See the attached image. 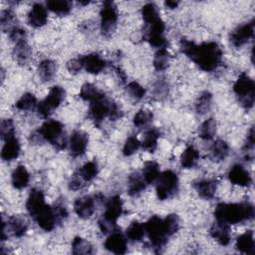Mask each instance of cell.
Here are the masks:
<instances>
[{"label":"cell","mask_w":255,"mask_h":255,"mask_svg":"<svg viewBox=\"0 0 255 255\" xmlns=\"http://www.w3.org/2000/svg\"><path fill=\"white\" fill-rule=\"evenodd\" d=\"M179 47L180 51L204 72H213L221 64L223 53L216 42L209 41L196 45L195 43L182 38Z\"/></svg>","instance_id":"obj_1"},{"label":"cell","mask_w":255,"mask_h":255,"mask_svg":"<svg viewBox=\"0 0 255 255\" xmlns=\"http://www.w3.org/2000/svg\"><path fill=\"white\" fill-rule=\"evenodd\" d=\"M214 217L217 221L228 225L238 224L254 217V205L249 201L240 203H218L214 210Z\"/></svg>","instance_id":"obj_2"},{"label":"cell","mask_w":255,"mask_h":255,"mask_svg":"<svg viewBox=\"0 0 255 255\" xmlns=\"http://www.w3.org/2000/svg\"><path fill=\"white\" fill-rule=\"evenodd\" d=\"M122 116L123 112L117 103L111 101L103 92L90 102L89 117L97 126H100L106 118L116 121L122 118Z\"/></svg>","instance_id":"obj_3"},{"label":"cell","mask_w":255,"mask_h":255,"mask_svg":"<svg viewBox=\"0 0 255 255\" xmlns=\"http://www.w3.org/2000/svg\"><path fill=\"white\" fill-rule=\"evenodd\" d=\"M31 138L33 142L48 141L58 150L65 148L67 145L64 126L56 120L46 121L38 130L31 134Z\"/></svg>","instance_id":"obj_4"},{"label":"cell","mask_w":255,"mask_h":255,"mask_svg":"<svg viewBox=\"0 0 255 255\" xmlns=\"http://www.w3.org/2000/svg\"><path fill=\"white\" fill-rule=\"evenodd\" d=\"M124 203L120 195H113L106 203V208L99 219V227L104 234H110L117 230V221L123 213Z\"/></svg>","instance_id":"obj_5"},{"label":"cell","mask_w":255,"mask_h":255,"mask_svg":"<svg viewBox=\"0 0 255 255\" xmlns=\"http://www.w3.org/2000/svg\"><path fill=\"white\" fill-rule=\"evenodd\" d=\"M144 229L154 251L156 253L160 252V250L163 248L169 238V235L167 234V231L165 229L163 219H161L157 215L151 216L144 223Z\"/></svg>","instance_id":"obj_6"},{"label":"cell","mask_w":255,"mask_h":255,"mask_svg":"<svg viewBox=\"0 0 255 255\" xmlns=\"http://www.w3.org/2000/svg\"><path fill=\"white\" fill-rule=\"evenodd\" d=\"M233 92L243 108L248 110L254 106L255 84L246 73L239 75L233 85Z\"/></svg>","instance_id":"obj_7"},{"label":"cell","mask_w":255,"mask_h":255,"mask_svg":"<svg viewBox=\"0 0 255 255\" xmlns=\"http://www.w3.org/2000/svg\"><path fill=\"white\" fill-rule=\"evenodd\" d=\"M178 190V177L172 170L162 171L156 179V196L159 200L171 198Z\"/></svg>","instance_id":"obj_8"},{"label":"cell","mask_w":255,"mask_h":255,"mask_svg":"<svg viewBox=\"0 0 255 255\" xmlns=\"http://www.w3.org/2000/svg\"><path fill=\"white\" fill-rule=\"evenodd\" d=\"M101 32L102 35L109 38L116 31L119 13L117 6L112 1H105L100 10Z\"/></svg>","instance_id":"obj_9"},{"label":"cell","mask_w":255,"mask_h":255,"mask_svg":"<svg viewBox=\"0 0 255 255\" xmlns=\"http://www.w3.org/2000/svg\"><path fill=\"white\" fill-rule=\"evenodd\" d=\"M65 95L66 92L62 87H52L46 98L38 103L37 112L39 116L43 118H48L53 113V111L59 108V106L62 104L65 99Z\"/></svg>","instance_id":"obj_10"},{"label":"cell","mask_w":255,"mask_h":255,"mask_svg":"<svg viewBox=\"0 0 255 255\" xmlns=\"http://www.w3.org/2000/svg\"><path fill=\"white\" fill-rule=\"evenodd\" d=\"M28 229L27 221L24 217L20 215H13L11 216L7 223L5 221L2 222V232H1V239L4 241L8 238L9 235L15 237H22Z\"/></svg>","instance_id":"obj_11"},{"label":"cell","mask_w":255,"mask_h":255,"mask_svg":"<svg viewBox=\"0 0 255 255\" xmlns=\"http://www.w3.org/2000/svg\"><path fill=\"white\" fill-rule=\"evenodd\" d=\"M165 25L164 22L160 19L154 23L147 25V30L145 33V39L150 46L157 49L165 48L166 39L164 37Z\"/></svg>","instance_id":"obj_12"},{"label":"cell","mask_w":255,"mask_h":255,"mask_svg":"<svg viewBox=\"0 0 255 255\" xmlns=\"http://www.w3.org/2000/svg\"><path fill=\"white\" fill-rule=\"evenodd\" d=\"M254 20H251L234 29L229 37L231 44L236 48L245 45L254 36Z\"/></svg>","instance_id":"obj_13"},{"label":"cell","mask_w":255,"mask_h":255,"mask_svg":"<svg viewBox=\"0 0 255 255\" xmlns=\"http://www.w3.org/2000/svg\"><path fill=\"white\" fill-rule=\"evenodd\" d=\"M48 204L45 201V195L42 190L38 188H33L26 201V208L30 216L34 219L39 213H41Z\"/></svg>","instance_id":"obj_14"},{"label":"cell","mask_w":255,"mask_h":255,"mask_svg":"<svg viewBox=\"0 0 255 255\" xmlns=\"http://www.w3.org/2000/svg\"><path fill=\"white\" fill-rule=\"evenodd\" d=\"M97 198V196L94 197L91 195L78 197L74 202L75 213L82 219L90 218L96 210V201L98 200Z\"/></svg>","instance_id":"obj_15"},{"label":"cell","mask_w":255,"mask_h":255,"mask_svg":"<svg viewBox=\"0 0 255 255\" xmlns=\"http://www.w3.org/2000/svg\"><path fill=\"white\" fill-rule=\"evenodd\" d=\"M89 143V136L83 130H74L69 139L70 153L74 157H79L85 154Z\"/></svg>","instance_id":"obj_16"},{"label":"cell","mask_w":255,"mask_h":255,"mask_svg":"<svg viewBox=\"0 0 255 255\" xmlns=\"http://www.w3.org/2000/svg\"><path fill=\"white\" fill-rule=\"evenodd\" d=\"M105 248L114 254H125L128 249L127 237L119 230H116L110 233L106 239Z\"/></svg>","instance_id":"obj_17"},{"label":"cell","mask_w":255,"mask_h":255,"mask_svg":"<svg viewBox=\"0 0 255 255\" xmlns=\"http://www.w3.org/2000/svg\"><path fill=\"white\" fill-rule=\"evenodd\" d=\"M228 179L231 183L242 187H248L252 183V177L249 171L241 164H234L228 171Z\"/></svg>","instance_id":"obj_18"},{"label":"cell","mask_w":255,"mask_h":255,"mask_svg":"<svg viewBox=\"0 0 255 255\" xmlns=\"http://www.w3.org/2000/svg\"><path fill=\"white\" fill-rule=\"evenodd\" d=\"M210 236L217 241L220 245L226 246L231 241V231H230V225L227 223L221 222V221H215L210 229H209Z\"/></svg>","instance_id":"obj_19"},{"label":"cell","mask_w":255,"mask_h":255,"mask_svg":"<svg viewBox=\"0 0 255 255\" xmlns=\"http://www.w3.org/2000/svg\"><path fill=\"white\" fill-rule=\"evenodd\" d=\"M80 58L83 69L90 74H99L106 67V61L97 53H90L88 55L81 56Z\"/></svg>","instance_id":"obj_20"},{"label":"cell","mask_w":255,"mask_h":255,"mask_svg":"<svg viewBox=\"0 0 255 255\" xmlns=\"http://www.w3.org/2000/svg\"><path fill=\"white\" fill-rule=\"evenodd\" d=\"M27 20L29 25L34 28H40L45 26L48 21L47 8H45L40 3H35L28 13Z\"/></svg>","instance_id":"obj_21"},{"label":"cell","mask_w":255,"mask_h":255,"mask_svg":"<svg viewBox=\"0 0 255 255\" xmlns=\"http://www.w3.org/2000/svg\"><path fill=\"white\" fill-rule=\"evenodd\" d=\"M193 187L198 195L206 200L212 199L217 189V183L214 179L202 178L193 182Z\"/></svg>","instance_id":"obj_22"},{"label":"cell","mask_w":255,"mask_h":255,"mask_svg":"<svg viewBox=\"0 0 255 255\" xmlns=\"http://www.w3.org/2000/svg\"><path fill=\"white\" fill-rule=\"evenodd\" d=\"M20 142L14 135L4 140V145L1 150V157L5 161L16 159L20 154Z\"/></svg>","instance_id":"obj_23"},{"label":"cell","mask_w":255,"mask_h":255,"mask_svg":"<svg viewBox=\"0 0 255 255\" xmlns=\"http://www.w3.org/2000/svg\"><path fill=\"white\" fill-rule=\"evenodd\" d=\"M31 54H32V50L30 45L27 42V39L15 42L12 55L18 64L20 65L27 64V62L30 60Z\"/></svg>","instance_id":"obj_24"},{"label":"cell","mask_w":255,"mask_h":255,"mask_svg":"<svg viewBox=\"0 0 255 255\" xmlns=\"http://www.w3.org/2000/svg\"><path fill=\"white\" fill-rule=\"evenodd\" d=\"M254 234L252 230H247L236 239L235 247L241 253L254 254Z\"/></svg>","instance_id":"obj_25"},{"label":"cell","mask_w":255,"mask_h":255,"mask_svg":"<svg viewBox=\"0 0 255 255\" xmlns=\"http://www.w3.org/2000/svg\"><path fill=\"white\" fill-rule=\"evenodd\" d=\"M146 182L142 177V174L135 171L128 176V193L130 196H137L146 187Z\"/></svg>","instance_id":"obj_26"},{"label":"cell","mask_w":255,"mask_h":255,"mask_svg":"<svg viewBox=\"0 0 255 255\" xmlns=\"http://www.w3.org/2000/svg\"><path fill=\"white\" fill-rule=\"evenodd\" d=\"M29 181H30V174L27 168L22 164L18 165L11 174L12 185L17 189H23L29 184Z\"/></svg>","instance_id":"obj_27"},{"label":"cell","mask_w":255,"mask_h":255,"mask_svg":"<svg viewBox=\"0 0 255 255\" xmlns=\"http://www.w3.org/2000/svg\"><path fill=\"white\" fill-rule=\"evenodd\" d=\"M57 73V64L53 60L45 59L38 65V75L43 82H50Z\"/></svg>","instance_id":"obj_28"},{"label":"cell","mask_w":255,"mask_h":255,"mask_svg":"<svg viewBox=\"0 0 255 255\" xmlns=\"http://www.w3.org/2000/svg\"><path fill=\"white\" fill-rule=\"evenodd\" d=\"M199 151L192 145L187 146L180 155V165L183 168H192L199 159Z\"/></svg>","instance_id":"obj_29"},{"label":"cell","mask_w":255,"mask_h":255,"mask_svg":"<svg viewBox=\"0 0 255 255\" xmlns=\"http://www.w3.org/2000/svg\"><path fill=\"white\" fill-rule=\"evenodd\" d=\"M75 172L85 183H87L97 177L99 173V166L96 161H88Z\"/></svg>","instance_id":"obj_30"},{"label":"cell","mask_w":255,"mask_h":255,"mask_svg":"<svg viewBox=\"0 0 255 255\" xmlns=\"http://www.w3.org/2000/svg\"><path fill=\"white\" fill-rule=\"evenodd\" d=\"M229 153V145L223 139L215 140L210 147V157L215 161L224 160Z\"/></svg>","instance_id":"obj_31"},{"label":"cell","mask_w":255,"mask_h":255,"mask_svg":"<svg viewBox=\"0 0 255 255\" xmlns=\"http://www.w3.org/2000/svg\"><path fill=\"white\" fill-rule=\"evenodd\" d=\"M160 136V132L156 128H150L145 131L140 145L148 152H153L157 147V140Z\"/></svg>","instance_id":"obj_32"},{"label":"cell","mask_w":255,"mask_h":255,"mask_svg":"<svg viewBox=\"0 0 255 255\" xmlns=\"http://www.w3.org/2000/svg\"><path fill=\"white\" fill-rule=\"evenodd\" d=\"M141 174H142V177L145 180L146 184L153 183L154 181H156L157 177L160 174L159 164L156 161H153V160L146 161L143 165Z\"/></svg>","instance_id":"obj_33"},{"label":"cell","mask_w":255,"mask_h":255,"mask_svg":"<svg viewBox=\"0 0 255 255\" xmlns=\"http://www.w3.org/2000/svg\"><path fill=\"white\" fill-rule=\"evenodd\" d=\"M47 8L59 16H65L72 10V2L66 0H51L46 3Z\"/></svg>","instance_id":"obj_34"},{"label":"cell","mask_w":255,"mask_h":255,"mask_svg":"<svg viewBox=\"0 0 255 255\" xmlns=\"http://www.w3.org/2000/svg\"><path fill=\"white\" fill-rule=\"evenodd\" d=\"M216 121L213 118L205 120L198 128V135L204 140H210L216 133Z\"/></svg>","instance_id":"obj_35"},{"label":"cell","mask_w":255,"mask_h":255,"mask_svg":"<svg viewBox=\"0 0 255 255\" xmlns=\"http://www.w3.org/2000/svg\"><path fill=\"white\" fill-rule=\"evenodd\" d=\"M145 234V229H144V224H142L139 221H132L127 228L126 230V235L127 238L129 239L130 241L133 242H138L140 241Z\"/></svg>","instance_id":"obj_36"},{"label":"cell","mask_w":255,"mask_h":255,"mask_svg":"<svg viewBox=\"0 0 255 255\" xmlns=\"http://www.w3.org/2000/svg\"><path fill=\"white\" fill-rule=\"evenodd\" d=\"M38 102L35 95L32 93H25L21 96V98L15 103V108L19 111H33L35 108L37 109Z\"/></svg>","instance_id":"obj_37"},{"label":"cell","mask_w":255,"mask_h":255,"mask_svg":"<svg viewBox=\"0 0 255 255\" xmlns=\"http://www.w3.org/2000/svg\"><path fill=\"white\" fill-rule=\"evenodd\" d=\"M211 105H212V95L207 91L202 92L195 102V112L198 115L203 116L210 111Z\"/></svg>","instance_id":"obj_38"},{"label":"cell","mask_w":255,"mask_h":255,"mask_svg":"<svg viewBox=\"0 0 255 255\" xmlns=\"http://www.w3.org/2000/svg\"><path fill=\"white\" fill-rule=\"evenodd\" d=\"M141 16L146 25L154 23L160 20L159 12L154 3H146L141 8Z\"/></svg>","instance_id":"obj_39"},{"label":"cell","mask_w":255,"mask_h":255,"mask_svg":"<svg viewBox=\"0 0 255 255\" xmlns=\"http://www.w3.org/2000/svg\"><path fill=\"white\" fill-rule=\"evenodd\" d=\"M153 118V114L151 111L147 110V109H140L139 111H137L132 119V123L134 125V127L138 128H143L145 127H147Z\"/></svg>","instance_id":"obj_40"},{"label":"cell","mask_w":255,"mask_h":255,"mask_svg":"<svg viewBox=\"0 0 255 255\" xmlns=\"http://www.w3.org/2000/svg\"><path fill=\"white\" fill-rule=\"evenodd\" d=\"M169 52L166 48H161L156 51L153 58V67L156 71H164L169 64Z\"/></svg>","instance_id":"obj_41"},{"label":"cell","mask_w":255,"mask_h":255,"mask_svg":"<svg viewBox=\"0 0 255 255\" xmlns=\"http://www.w3.org/2000/svg\"><path fill=\"white\" fill-rule=\"evenodd\" d=\"M72 252L77 255L91 254L93 253V246L87 239L77 236L72 242Z\"/></svg>","instance_id":"obj_42"},{"label":"cell","mask_w":255,"mask_h":255,"mask_svg":"<svg viewBox=\"0 0 255 255\" xmlns=\"http://www.w3.org/2000/svg\"><path fill=\"white\" fill-rule=\"evenodd\" d=\"M16 21H17L16 20V15L13 12V10L5 9L1 12L0 24H1V28H2L3 31L10 32L12 29L17 27V25H15Z\"/></svg>","instance_id":"obj_43"},{"label":"cell","mask_w":255,"mask_h":255,"mask_svg":"<svg viewBox=\"0 0 255 255\" xmlns=\"http://www.w3.org/2000/svg\"><path fill=\"white\" fill-rule=\"evenodd\" d=\"M126 91L129 98H131L133 101H140L145 96V89L135 81L129 82L127 85Z\"/></svg>","instance_id":"obj_44"},{"label":"cell","mask_w":255,"mask_h":255,"mask_svg":"<svg viewBox=\"0 0 255 255\" xmlns=\"http://www.w3.org/2000/svg\"><path fill=\"white\" fill-rule=\"evenodd\" d=\"M101 93L102 91H100L95 85L91 83H86L82 86L80 90V98L83 99L84 101L91 102L94 99H96Z\"/></svg>","instance_id":"obj_45"},{"label":"cell","mask_w":255,"mask_h":255,"mask_svg":"<svg viewBox=\"0 0 255 255\" xmlns=\"http://www.w3.org/2000/svg\"><path fill=\"white\" fill-rule=\"evenodd\" d=\"M140 147V141L135 135H129L123 146V154L125 156H130L134 154Z\"/></svg>","instance_id":"obj_46"},{"label":"cell","mask_w":255,"mask_h":255,"mask_svg":"<svg viewBox=\"0 0 255 255\" xmlns=\"http://www.w3.org/2000/svg\"><path fill=\"white\" fill-rule=\"evenodd\" d=\"M164 225H165V229L167 231V234L170 236H172L173 234H175L179 227H180V221H179V217L177 214L175 213H170L168 214L164 219H163Z\"/></svg>","instance_id":"obj_47"},{"label":"cell","mask_w":255,"mask_h":255,"mask_svg":"<svg viewBox=\"0 0 255 255\" xmlns=\"http://www.w3.org/2000/svg\"><path fill=\"white\" fill-rule=\"evenodd\" d=\"M0 133L3 140L15 135V127L11 119H4L1 121Z\"/></svg>","instance_id":"obj_48"},{"label":"cell","mask_w":255,"mask_h":255,"mask_svg":"<svg viewBox=\"0 0 255 255\" xmlns=\"http://www.w3.org/2000/svg\"><path fill=\"white\" fill-rule=\"evenodd\" d=\"M254 128L251 127L246 137V142L244 144V152L246 159L253 158V150H254Z\"/></svg>","instance_id":"obj_49"},{"label":"cell","mask_w":255,"mask_h":255,"mask_svg":"<svg viewBox=\"0 0 255 255\" xmlns=\"http://www.w3.org/2000/svg\"><path fill=\"white\" fill-rule=\"evenodd\" d=\"M168 94V85L163 80H158L153 89V95L157 100H162Z\"/></svg>","instance_id":"obj_50"},{"label":"cell","mask_w":255,"mask_h":255,"mask_svg":"<svg viewBox=\"0 0 255 255\" xmlns=\"http://www.w3.org/2000/svg\"><path fill=\"white\" fill-rule=\"evenodd\" d=\"M67 69L71 74H78L79 72H81L83 70V65L81 62V58H74L71 59L68 63H67Z\"/></svg>","instance_id":"obj_51"},{"label":"cell","mask_w":255,"mask_h":255,"mask_svg":"<svg viewBox=\"0 0 255 255\" xmlns=\"http://www.w3.org/2000/svg\"><path fill=\"white\" fill-rule=\"evenodd\" d=\"M86 185V183L77 175L76 172L71 176V179L69 181V188L72 190H79L83 188Z\"/></svg>","instance_id":"obj_52"},{"label":"cell","mask_w":255,"mask_h":255,"mask_svg":"<svg viewBox=\"0 0 255 255\" xmlns=\"http://www.w3.org/2000/svg\"><path fill=\"white\" fill-rule=\"evenodd\" d=\"M54 211L57 215V218L59 220V222H61L62 220H64L67 216H68V211H67V207L64 205L63 202H58L55 204V206L53 207Z\"/></svg>","instance_id":"obj_53"},{"label":"cell","mask_w":255,"mask_h":255,"mask_svg":"<svg viewBox=\"0 0 255 255\" xmlns=\"http://www.w3.org/2000/svg\"><path fill=\"white\" fill-rule=\"evenodd\" d=\"M179 5L178 1H165L164 2V6L168 9H174L177 8V6Z\"/></svg>","instance_id":"obj_54"}]
</instances>
